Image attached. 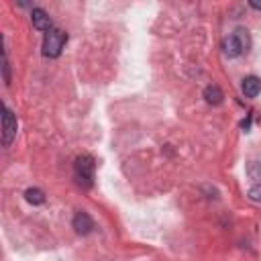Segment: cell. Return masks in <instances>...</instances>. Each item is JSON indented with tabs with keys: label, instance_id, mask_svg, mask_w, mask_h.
Instances as JSON below:
<instances>
[{
	"label": "cell",
	"instance_id": "1",
	"mask_svg": "<svg viewBox=\"0 0 261 261\" xmlns=\"http://www.w3.org/2000/svg\"><path fill=\"white\" fill-rule=\"evenodd\" d=\"M222 49H224V55H228V57H237V55H241L243 51H247V49H249V35H247V29L239 27L230 37L224 39Z\"/></svg>",
	"mask_w": 261,
	"mask_h": 261
},
{
	"label": "cell",
	"instance_id": "2",
	"mask_svg": "<svg viewBox=\"0 0 261 261\" xmlns=\"http://www.w3.org/2000/svg\"><path fill=\"white\" fill-rule=\"evenodd\" d=\"M65 41H67V35L61 29L47 31L45 33V39H43V55L45 57H59Z\"/></svg>",
	"mask_w": 261,
	"mask_h": 261
},
{
	"label": "cell",
	"instance_id": "3",
	"mask_svg": "<svg viewBox=\"0 0 261 261\" xmlns=\"http://www.w3.org/2000/svg\"><path fill=\"white\" fill-rule=\"evenodd\" d=\"M94 167H96V163H94V157H92V155H80V157L75 159V163H73V169H75L77 179H80V181H86L88 186L92 184Z\"/></svg>",
	"mask_w": 261,
	"mask_h": 261
},
{
	"label": "cell",
	"instance_id": "4",
	"mask_svg": "<svg viewBox=\"0 0 261 261\" xmlns=\"http://www.w3.org/2000/svg\"><path fill=\"white\" fill-rule=\"evenodd\" d=\"M2 124H4V133H2V143L4 147H8L12 143V139L16 137V118L12 114V110L8 106H4V116H2Z\"/></svg>",
	"mask_w": 261,
	"mask_h": 261
},
{
	"label": "cell",
	"instance_id": "5",
	"mask_svg": "<svg viewBox=\"0 0 261 261\" xmlns=\"http://www.w3.org/2000/svg\"><path fill=\"white\" fill-rule=\"evenodd\" d=\"M31 20H33V27H35L37 31H51V29H53V27H51V18H49V14H47L43 8H33Z\"/></svg>",
	"mask_w": 261,
	"mask_h": 261
},
{
	"label": "cell",
	"instance_id": "6",
	"mask_svg": "<svg viewBox=\"0 0 261 261\" xmlns=\"http://www.w3.org/2000/svg\"><path fill=\"white\" fill-rule=\"evenodd\" d=\"M241 90H243V94L249 96V98L259 96V94H261V77H257V75H247V77L243 80V84H241Z\"/></svg>",
	"mask_w": 261,
	"mask_h": 261
},
{
	"label": "cell",
	"instance_id": "7",
	"mask_svg": "<svg viewBox=\"0 0 261 261\" xmlns=\"http://www.w3.org/2000/svg\"><path fill=\"white\" fill-rule=\"evenodd\" d=\"M73 228H75L77 234H88L94 228V222H92V218L86 212H77L73 216Z\"/></svg>",
	"mask_w": 261,
	"mask_h": 261
},
{
	"label": "cell",
	"instance_id": "8",
	"mask_svg": "<svg viewBox=\"0 0 261 261\" xmlns=\"http://www.w3.org/2000/svg\"><path fill=\"white\" fill-rule=\"evenodd\" d=\"M204 98H206L208 104H220L222 98H224V94H222V90L218 86H208L204 90Z\"/></svg>",
	"mask_w": 261,
	"mask_h": 261
},
{
	"label": "cell",
	"instance_id": "9",
	"mask_svg": "<svg viewBox=\"0 0 261 261\" xmlns=\"http://www.w3.org/2000/svg\"><path fill=\"white\" fill-rule=\"evenodd\" d=\"M24 198H27V202L33 204V206H39V204L45 202V194H43V190H39V188H29V190L24 192Z\"/></svg>",
	"mask_w": 261,
	"mask_h": 261
},
{
	"label": "cell",
	"instance_id": "10",
	"mask_svg": "<svg viewBox=\"0 0 261 261\" xmlns=\"http://www.w3.org/2000/svg\"><path fill=\"white\" fill-rule=\"evenodd\" d=\"M249 200H253V202H261V184H255V186H251V190H249Z\"/></svg>",
	"mask_w": 261,
	"mask_h": 261
},
{
	"label": "cell",
	"instance_id": "11",
	"mask_svg": "<svg viewBox=\"0 0 261 261\" xmlns=\"http://www.w3.org/2000/svg\"><path fill=\"white\" fill-rule=\"evenodd\" d=\"M249 4H251L253 8H257V10H261V2H257V0H251Z\"/></svg>",
	"mask_w": 261,
	"mask_h": 261
}]
</instances>
